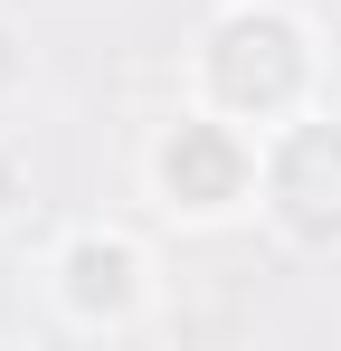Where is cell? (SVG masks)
<instances>
[{
    "label": "cell",
    "instance_id": "6da1fadb",
    "mask_svg": "<svg viewBox=\"0 0 341 351\" xmlns=\"http://www.w3.org/2000/svg\"><path fill=\"white\" fill-rule=\"evenodd\" d=\"M162 190L180 209H227L237 190H247V152H237V133L227 123H180L162 143Z\"/></svg>",
    "mask_w": 341,
    "mask_h": 351
},
{
    "label": "cell",
    "instance_id": "7a4b0ae2",
    "mask_svg": "<svg viewBox=\"0 0 341 351\" xmlns=\"http://www.w3.org/2000/svg\"><path fill=\"white\" fill-rule=\"evenodd\" d=\"M66 304L76 313H133L142 304V256L123 237H76L66 247Z\"/></svg>",
    "mask_w": 341,
    "mask_h": 351
},
{
    "label": "cell",
    "instance_id": "3957f363",
    "mask_svg": "<svg viewBox=\"0 0 341 351\" xmlns=\"http://www.w3.org/2000/svg\"><path fill=\"white\" fill-rule=\"evenodd\" d=\"M0 209H10V171H0Z\"/></svg>",
    "mask_w": 341,
    "mask_h": 351
}]
</instances>
